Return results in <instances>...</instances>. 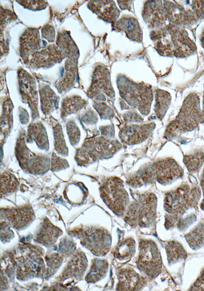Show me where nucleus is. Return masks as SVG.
Wrapping results in <instances>:
<instances>
[{"mask_svg": "<svg viewBox=\"0 0 204 291\" xmlns=\"http://www.w3.org/2000/svg\"><path fill=\"white\" fill-rule=\"evenodd\" d=\"M201 197L198 185L183 183L165 194L164 208L168 213L166 216V228L173 227L180 216L197 205Z\"/></svg>", "mask_w": 204, "mask_h": 291, "instance_id": "1", "label": "nucleus"}, {"mask_svg": "<svg viewBox=\"0 0 204 291\" xmlns=\"http://www.w3.org/2000/svg\"><path fill=\"white\" fill-rule=\"evenodd\" d=\"M203 119L204 112L200 109L199 98L195 94H191L185 101L177 116L168 126L165 137L169 138L194 130Z\"/></svg>", "mask_w": 204, "mask_h": 291, "instance_id": "2", "label": "nucleus"}, {"mask_svg": "<svg viewBox=\"0 0 204 291\" xmlns=\"http://www.w3.org/2000/svg\"><path fill=\"white\" fill-rule=\"evenodd\" d=\"M156 180L162 184H167L181 178L183 175L182 167L173 159H159L153 163Z\"/></svg>", "mask_w": 204, "mask_h": 291, "instance_id": "9", "label": "nucleus"}, {"mask_svg": "<svg viewBox=\"0 0 204 291\" xmlns=\"http://www.w3.org/2000/svg\"><path fill=\"white\" fill-rule=\"evenodd\" d=\"M66 165H67V163L65 160L57 157L56 156H55V158L54 157L53 158L52 166L53 170L61 169L63 167H65V166Z\"/></svg>", "mask_w": 204, "mask_h": 291, "instance_id": "31", "label": "nucleus"}, {"mask_svg": "<svg viewBox=\"0 0 204 291\" xmlns=\"http://www.w3.org/2000/svg\"><path fill=\"white\" fill-rule=\"evenodd\" d=\"M1 215L4 216L17 229H21L27 226L33 220L34 217L33 210L29 205L4 209V211H1Z\"/></svg>", "mask_w": 204, "mask_h": 291, "instance_id": "12", "label": "nucleus"}, {"mask_svg": "<svg viewBox=\"0 0 204 291\" xmlns=\"http://www.w3.org/2000/svg\"><path fill=\"white\" fill-rule=\"evenodd\" d=\"M139 252L136 261L138 269L150 279L161 273L162 261L159 250L153 240L141 239L139 244Z\"/></svg>", "mask_w": 204, "mask_h": 291, "instance_id": "5", "label": "nucleus"}, {"mask_svg": "<svg viewBox=\"0 0 204 291\" xmlns=\"http://www.w3.org/2000/svg\"><path fill=\"white\" fill-rule=\"evenodd\" d=\"M203 112H204V96H203Z\"/></svg>", "mask_w": 204, "mask_h": 291, "instance_id": "35", "label": "nucleus"}, {"mask_svg": "<svg viewBox=\"0 0 204 291\" xmlns=\"http://www.w3.org/2000/svg\"><path fill=\"white\" fill-rule=\"evenodd\" d=\"M116 23L117 27L123 30L131 40L137 41L142 40V31L136 18L124 16Z\"/></svg>", "mask_w": 204, "mask_h": 291, "instance_id": "17", "label": "nucleus"}, {"mask_svg": "<svg viewBox=\"0 0 204 291\" xmlns=\"http://www.w3.org/2000/svg\"><path fill=\"white\" fill-rule=\"evenodd\" d=\"M157 202L156 196L151 192L138 195L128 206L124 221L133 227L150 226L156 218Z\"/></svg>", "mask_w": 204, "mask_h": 291, "instance_id": "3", "label": "nucleus"}, {"mask_svg": "<svg viewBox=\"0 0 204 291\" xmlns=\"http://www.w3.org/2000/svg\"><path fill=\"white\" fill-rule=\"evenodd\" d=\"M100 191L108 207L117 215L122 216L129 203L128 193L122 181L117 177L108 178L103 183Z\"/></svg>", "mask_w": 204, "mask_h": 291, "instance_id": "4", "label": "nucleus"}, {"mask_svg": "<svg viewBox=\"0 0 204 291\" xmlns=\"http://www.w3.org/2000/svg\"><path fill=\"white\" fill-rule=\"evenodd\" d=\"M165 250L169 264H174L187 257V253L183 246L176 240L168 242L165 245Z\"/></svg>", "mask_w": 204, "mask_h": 291, "instance_id": "20", "label": "nucleus"}, {"mask_svg": "<svg viewBox=\"0 0 204 291\" xmlns=\"http://www.w3.org/2000/svg\"><path fill=\"white\" fill-rule=\"evenodd\" d=\"M192 9L199 18L204 17V1H193Z\"/></svg>", "mask_w": 204, "mask_h": 291, "instance_id": "29", "label": "nucleus"}, {"mask_svg": "<svg viewBox=\"0 0 204 291\" xmlns=\"http://www.w3.org/2000/svg\"><path fill=\"white\" fill-rule=\"evenodd\" d=\"M87 260L82 252H77L72 256L64 271L61 279H67L69 278L78 279L81 277L86 268Z\"/></svg>", "mask_w": 204, "mask_h": 291, "instance_id": "14", "label": "nucleus"}, {"mask_svg": "<svg viewBox=\"0 0 204 291\" xmlns=\"http://www.w3.org/2000/svg\"><path fill=\"white\" fill-rule=\"evenodd\" d=\"M55 147L57 151L62 154H65L67 152V148L66 144L62 136V134L61 132V128L60 126H57L55 129Z\"/></svg>", "mask_w": 204, "mask_h": 291, "instance_id": "27", "label": "nucleus"}, {"mask_svg": "<svg viewBox=\"0 0 204 291\" xmlns=\"http://www.w3.org/2000/svg\"><path fill=\"white\" fill-rule=\"evenodd\" d=\"M108 268V262L105 259H95L86 279L88 282H95L105 276Z\"/></svg>", "mask_w": 204, "mask_h": 291, "instance_id": "22", "label": "nucleus"}, {"mask_svg": "<svg viewBox=\"0 0 204 291\" xmlns=\"http://www.w3.org/2000/svg\"><path fill=\"white\" fill-rule=\"evenodd\" d=\"M164 8L166 16L176 25H185L195 19L193 13H188L182 7L176 4L167 3L164 5Z\"/></svg>", "mask_w": 204, "mask_h": 291, "instance_id": "15", "label": "nucleus"}, {"mask_svg": "<svg viewBox=\"0 0 204 291\" xmlns=\"http://www.w3.org/2000/svg\"><path fill=\"white\" fill-rule=\"evenodd\" d=\"M29 134L40 148L45 149L48 147V141L44 129L40 124L31 126Z\"/></svg>", "mask_w": 204, "mask_h": 291, "instance_id": "25", "label": "nucleus"}, {"mask_svg": "<svg viewBox=\"0 0 204 291\" xmlns=\"http://www.w3.org/2000/svg\"><path fill=\"white\" fill-rule=\"evenodd\" d=\"M18 185L16 178L12 174L5 173L1 176V194H6L14 190Z\"/></svg>", "mask_w": 204, "mask_h": 291, "instance_id": "26", "label": "nucleus"}, {"mask_svg": "<svg viewBox=\"0 0 204 291\" xmlns=\"http://www.w3.org/2000/svg\"><path fill=\"white\" fill-rule=\"evenodd\" d=\"M184 236L191 249L197 250L202 247L204 244V222L198 224Z\"/></svg>", "mask_w": 204, "mask_h": 291, "instance_id": "21", "label": "nucleus"}, {"mask_svg": "<svg viewBox=\"0 0 204 291\" xmlns=\"http://www.w3.org/2000/svg\"><path fill=\"white\" fill-rule=\"evenodd\" d=\"M200 185L201 187L204 197V168L200 176Z\"/></svg>", "mask_w": 204, "mask_h": 291, "instance_id": "32", "label": "nucleus"}, {"mask_svg": "<svg viewBox=\"0 0 204 291\" xmlns=\"http://www.w3.org/2000/svg\"><path fill=\"white\" fill-rule=\"evenodd\" d=\"M170 102V96L167 92L160 90L156 95L155 110L158 117L161 118L165 113Z\"/></svg>", "mask_w": 204, "mask_h": 291, "instance_id": "24", "label": "nucleus"}, {"mask_svg": "<svg viewBox=\"0 0 204 291\" xmlns=\"http://www.w3.org/2000/svg\"><path fill=\"white\" fill-rule=\"evenodd\" d=\"M61 233L59 228L45 220L36 235V240L44 245L50 246L56 242Z\"/></svg>", "mask_w": 204, "mask_h": 291, "instance_id": "18", "label": "nucleus"}, {"mask_svg": "<svg viewBox=\"0 0 204 291\" xmlns=\"http://www.w3.org/2000/svg\"><path fill=\"white\" fill-rule=\"evenodd\" d=\"M201 208L204 210V200H203L200 204Z\"/></svg>", "mask_w": 204, "mask_h": 291, "instance_id": "34", "label": "nucleus"}, {"mask_svg": "<svg viewBox=\"0 0 204 291\" xmlns=\"http://www.w3.org/2000/svg\"><path fill=\"white\" fill-rule=\"evenodd\" d=\"M68 134L69 136H70L71 142L72 144H75L77 143L79 141V132L78 130V129L75 125H72V126L68 125Z\"/></svg>", "mask_w": 204, "mask_h": 291, "instance_id": "30", "label": "nucleus"}, {"mask_svg": "<svg viewBox=\"0 0 204 291\" xmlns=\"http://www.w3.org/2000/svg\"><path fill=\"white\" fill-rule=\"evenodd\" d=\"M74 232L81 243L97 256L105 255L110 249V234L102 228L87 227L79 229Z\"/></svg>", "mask_w": 204, "mask_h": 291, "instance_id": "7", "label": "nucleus"}, {"mask_svg": "<svg viewBox=\"0 0 204 291\" xmlns=\"http://www.w3.org/2000/svg\"><path fill=\"white\" fill-rule=\"evenodd\" d=\"M200 41L201 42L202 46L204 47V30L203 31L202 34L201 35Z\"/></svg>", "mask_w": 204, "mask_h": 291, "instance_id": "33", "label": "nucleus"}, {"mask_svg": "<svg viewBox=\"0 0 204 291\" xmlns=\"http://www.w3.org/2000/svg\"><path fill=\"white\" fill-rule=\"evenodd\" d=\"M118 279L116 289L133 291L141 289L146 284L145 278L130 267L121 268L116 271Z\"/></svg>", "mask_w": 204, "mask_h": 291, "instance_id": "10", "label": "nucleus"}, {"mask_svg": "<svg viewBox=\"0 0 204 291\" xmlns=\"http://www.w3.org/2000/svg\"><path fill=\"white\" fill-rule=\"evenodd\" d=\"M156 179L153 164H148L141 167L127 178V183L133 187H141L151 183Z\"/></svg>", "mask_w": 204, "mask_h": 291, "instance_id": "16", "label": "nucleus"}, {"mask_svg": "<svg viewBox=\"0 0 204 291\" xmlns=\"http://www.w3.org/2000/svg\"><path fill=\"white\" fill-rule=\"evenodd\" d=\"M160 1H148L146 3L143 10V18L147 23L152 27L158 26L163 23L166 13Z\"/></svg>", "mask_w": 204, "mask_h": 291, "instance_id": "13", "label": "nucleus"}, {"mask_svg": "<svg viewBox=\"0 0 204 291\" xmlns=\"http://www.w3.org/2000/svg\"><path fill=\"white\" fill-rule=\"evenodd\" d=\"M190 290H204V267L197 279L190 287Z\"/></svg>", "mask_w": 204, "mask_h": 291, "instance_id": "28", "label": "nucleus"}, {"mask_svg": "<svg viewBox=\"0 0 204 291\" xmlns=\"http://www.w3.org/2000/svg\"><path fill=\"white\" fill-rule=\"evenodd\" d=\"M135 252V241L132 237L120 240L116 246L114 256L118 259L128 261L133 256Z\"/></svg>", "mask_w": 204, "mask_h": 291, "instance_id": "19", "label": "nucleus"}, {"mask_svg": "<svg viewBox=\"0 0 204 291\" xmlns=\"http://www.w3.org/2000/svg\"><path fill=\"white\" fill-rule=\"evenodd\" d=\"M21 250V256L16 257L18 278L25 279L42 275L45 265L41 256V251L35 247H26Z\"/></svg>", "mask_w": 204, "mask_h": 291, "instance_id": "6", "label": "nucleus"}, {"mask_svg": "<svg viewBox=\"0 0 204 291\" xmlns=\"http://www.w3.org/2000/svg\"><path fill=\"white\" fill-rule=\"evenodd\" d=\"M130 83L131 88L126 85L120 88L122 97L131 105L138 107L142 114H148L152 99L150 88L140 84H131V81Z\"/></svg>", "mask_w": 204, "mask_h": 291, "instance_id": "8", "label": "nucleus"}, {"mask_svg": "<svg viewBox=\"0 0 204 291\" xmlns=\"http://www.w3.org/2000/svg\"><path fill=\"white\" fill-rule=\"evenodd\" d=\"M184 161L190 172L196 173L199 171L204 162V153L201 150H197L185 155Z\"/></svg>", "mask_w": 204, "mask_h": 291, "instance_id": "23", "label": "nucleus"}, {"mask_svg": "<svg viewBox=\"0 0 204 291\" xmlns=\"http://www.w3.org/2000/svg\"><path fill=\"white\" fill-rule=\"evenodd\" d=\"M154 127L155 124L152 123L141 125L125 126L120 131V138L123 142L126 144L137 143L146 139Z\"/></svg>", "mask_w": 204, "mask_h": 291, "instance_id": "11", "label": "nucleus"}]
</instances>
